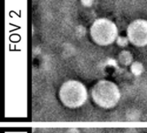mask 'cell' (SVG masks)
Here are the masks:
<instances>
[{
    "label": "cell",
    "mask_w": 147,
    "mask_h": 133,
    "mask_svg": "<svg viewBox=\"0 0 147 133\" xmlns=\"http://www.w3.org/2000/svg\"><path fill=\"white\" fill-rule=\"evenodd\" d=\"M116 42L121 47H125V46H127L128 45V43H130L127 37H124V36H118Z\"/></svg>",
    "instance_id": "cell-7"
},
{
    "label": "cell",
    "mask_w": 147,
    "mask_h": 133,
    "mask_svg": "<svg viewBox=\"0 0 147 133\" xmlns=\"http://www.w3.org/2000/svg\"><path fill=\"white\" fill-rule=\"evenodd\" d=\"M127 37L129 42L136 47L147 45V21L136 20L130 23L127 30Z\"/></svg>",
    "instance_id": "cell-4"
},
{
    "label": "cell",
    "mask_w": 147,
    "mask_h": 133,
    "mask_svg": "<svg viewBox=\"0 0 147 133\" xmlns=\"http://www.w3.org/2000/svg\"><path fill=\"white\" fill-rule=\"evenodd\" d=\"M130 68L131 71L132 72V73L136 75V76L140 75L142 72V71H143V66H142V65L141 63H137V62L133 63L130 65Z\"/></svg>",
    "instance_id": "cell-6"
},
{
    "label": "cell",
    "mask_w": 147,
    "mask_h": 133,
    "mask_svg": "<svg viewBox=\"0 0 147 133\" xmlns=\"http://www.w3.org/2000/svg\"><path fill=\"white\" fill-rule=\"evenodd\" d=\"M90 35L94 42L100 46L110 45L118 37L117 26L112 21L104 18L96 20L92 23Z\"/></svg>",
    "instance_id": "cell-3"
},
{
    "label": "cell",
    "mask_w": 147,
    "mask_h": 133,
    "mask_svg": "<svg viewBox=\"0 0 147 133\" xmlns=\"http://www.w3.org/2000/svg\"><path fill=\"white\" fill-rule=\"evenodd\" d=\"M90 96L94 104L102 109H112L118 104L121 92L116 83L107 79H101L92 87Z\"/></svg>",
    "instance_id": "cell-1"
},
{
    "label": "cell",
    "mask_w": 147,
    "mask_h": 133,
    "mask_svg": "<svg viewBox=\"0 0 147 133\" xmlns=\"http://www.w3.org/2000/svg\"><path fill=\"white\" fill-rule=\"evenodd\" d=\"M58 97L64 107L76 109L85 104L88 99V91L85 85L78 80H67L60 86Z\"/></svg>",
    "instance_id": "cell-2"
},
{
    "label": "cell",
    "mask_w": 147,
    "mask_h": 133,
    "mask_svg": "<svg viewBox=\"0 0 147 133\" xmlns=\"http://www.w3.org/2000/svg\"><path fill=\"white\" fill-rule=\"evenodd\" d=\"M94 0H82V3L85 6H91Z\"/></svg>",
    "instance_id": "cell-8"
},
{
    "label": "cell",
    "mask_w": 147,
    "mask_h": 133,
    "mask_svg": "<svg viewBox=\"0 0 147 133\" xmlns=\"http://www.w3.org/2000/svg\"><path fill=\"white\" fill-rule=\"evenodd\" d=\"M132 55L128 51H122L118 55L117 59L118 62L124 66H128L132 64Z\"/></svg>",
    "instance_id": "cell-5"
}]
</instances>
